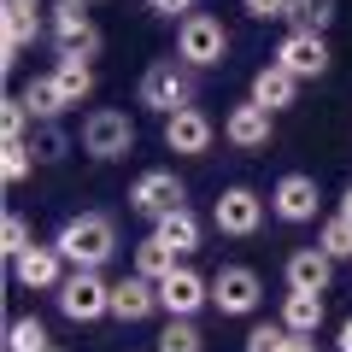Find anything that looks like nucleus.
Wrapping results in <instances>:
<instances>
[{
	"instance_id": "obj_37",
	"label": "nucleus",
	"mask_w": 352,
	"mask_h": 352,
	"mask_svg": "<svg viewBox=\"0 0 352 352\" xmlns=\"http://www.w3.org/2000/svg\"><path fill=\"white\" fill-rule=\"evenodd\" d=\"M335 352H352V317H340V329H335Z\"/></svg>"
},
{
	"instance_id": "obj_10",
	"label": "nucleus",
	"mask_w": 352,
	"mask_h": 352,
	"mask_svg": "<svg viewBox=\"0 0 352 352\" xmlns=\"http://www.w3.org/2000/svg\"><path fill=\"white\" fill-rule=\"evenodd\" d=\"M212 223L223 229V235L247 241V235H258V229H264V200L252 188H223V194H217V206H212Z\"/></svg>"
},
{
	"instance_id": "obj_23",
	"label": "nucleus",
	"mask_w": 352,
	"mask_h": 352,
	"mask_svg": "<svg viewBox=\"0 0 352 352\" xmlns=\"http://www.w3.org/2000/svg\"><path fill=\"white\" fill-rule=\"evenodd\" d=\"M170 270H182L176 264V252L164 247L159 235H147V241H135V276H147V282H164Z\"/></svg>"
},
{
	"instance_id": "obj_26",
	"label": "nucleus",
	"mask_w": 352,
	"mask_h": 352,
	"mask_svg": "<svg viewBox=\"0 0 352 352\" xmlns=\"http://www.w3.org/2000/svg\"><path fill=\"white\" fill-rule=\"evenodd\" d=\"M153 352H206L200 329H194V317H170V323L159 329V346Z\"/></svg>"
},
{
	"instance_id": "obj_27",
	"label": "nucleus",
	"mask_w": 352,
	"mask_h": 352,
	"mask_svg": "<svg viewBox=\"0 0 352 352\" xmlns=\"http://www.w3.org/2000/svg\"><path fill=\"white\" fill-rule=\"evenodd\" d=\"M288 24H294V30H311V36H323V30L335 24V0H294Z\"/></svg>"
},
{
	"instance_id": "obj_2",
	"label": "nucleus",
	"mask_w": 352,
	"mask_h": 352,
	"mask_svg": "<svg viewBox=\"0 0 352 352\" xmlns=\"http://www.w3.org/2000/svg\"><path fill=\"white\" fill-rule=\"evenodd\" d=\"M112 288L118 282H106L100 270H71V276L59 282V317H71V323H100V317H112Z\"/></svg>"
},
{
	"instance_id": "obj_18",
	"label": "nucleus",
	"mask_w": 352,
	"mask_h": 352,
	"mask_svg": "<svg viewBox=\"0 0 352 352\" xmlns=\"http://www.w3.org/2000/svg\"><path fill=\"white\" fill-rule=\"evenodd\" d=\"M153 235H159L164 247L176 252V258H188V252H200V241H206V223L194 217V206H176V212H164L159 223H153Z\"/></svg>"
},
{
	"instance_id": "obj_12",
	"label": "nucleus",
	"mask_w": 352,
	"mask_h": 352,
	"mask_svg": "<svg viewBox=\"0 0 352 352\" xmlns=\"http://www.w3.org/2000/svg\"><path fill=\"white\" fill-rule=\"evenodd\" d=\"M200 305H212V282L200 276V270H170V276L159 282V311L164 317H194Z\"/></svg>"
},
{
	"instance_id": "obj_22",
	"label": "nucleus",
	"mask_w": 352,
	"mask_h": 352,
	"mask_svg": "<svg viewBox=\"0 0 352 352\" xmlns=\"http://www.w3.org/2000/svg\"><path fill=\"white\" fill-rule=\"evenodd\" d=\"M53 82H59V94H65V106H82L88 94H94V65H82V59H53Z\"/></svg>"
},
{
	"instance_id": "obj_1",
	"label": "nucleus",
	"mask_w": 352,
	"mask_h": 352,
	"mask_svg": "<svg viewBox=\"0 0 352 352\" xmlns=\"http://www.w3.org/2000/svg\"><path fill=\"white\" fill-rule=\"evenodd\" d=\"M53 247H59V258L71 270H106V258L118 252V223L106 212H76L59 223Z\"/></svg>"
},
{
	"instance_id": "obj_19",
	"label": "nucleus",
	"mask_w": 352,
	"mask_h": 352,
	"mask_svg": "<svg viewBox=\"0 0 352 352\" xmlns=\"http://www.w3.org/2000/svg\"><path fill=\"white\" fill-rule=\"evenodd\" d=\"M247 100H258L264 112H288V106L300 100V76H288L276 59H270L258 76H252V94H247Z\"/></svg>"
},
{
	"instance_id": "obj_39",
	"label": "nucleus",
	"mask_w": 352,
	"mask_h": 352,
	"mask_svg": "<svg viewBox=\"0 0 352 352\" xmlns=\"http://www.w3.org/2000/svg\"><path fill=\"white\" fill-rule=\"evenodd\" d=\"M0 6H24V12H41V0H0Z\"/></svg>"
},
{
	"instance_id": "obj_3",
	"label": "nucleus",
	"mask_w": 352,
	"mask_h": 352,
	"mask_svg": "<svg viewBox=\"0 0 352 352\" xmlns=\"http://www.w3.org/2000/svg\"><path fill=\"white\" fill-rule=\"evenodd\" d=\"M141 106H153L159 118H176L194 106V71L176 59H159L147 65V76H141Z\"/></svg>"
},
{
	"instance_id": "obj_16",
	"label": "nucleus",
	"mask_w": 352,
	"mask_h": 352,
	"mask_svg": "<svg viewBox=\"0 0 352 352\" xmlns=\"http://www.w3.org/2000/svg\"><path fill=\"white\" fill-rule=\"evenodd\" d=\"M270 129H276V112H264L258 100H241L235 112L223 118V135L235 141L241 153H258V147H270Z\"/></svg>"
},
{
	"instance_id": "obj_33",
	"label": "nucleus",
	"mask_w": 352,
	"mask_h": 352,
	"mask_svg": "<svg viewBox=\"0 0 352 352\" xmlns=\"http://www.w3.org/2000/svg\"><path fill=\"white\" fill-rule=\"evenodd\" d=\"M241 12L258 18V24H276V18H288V12H294V0H241Z\"/></svg>"
},
{
	"instance_id": "obj_29",
	"label": "nucleus",
	"mask_w": 352,
	"mask_h": 352,
	"mask_svg": "<svg viewBox=\"0 0 352 352\" xmlns=\"http://www.w3.org/2000/svg\"><path fill=\"white\" fill-rule=\"evenodd\" d=\"M30 170H36V147H30V141H6V147H0V176H6V182H24Z\"/></svg>"
},
{
	"instance_id": "obj_41",
	"label": "nucleus",
	"mask_w": 352,
	"mask_h": 352,
	"mask_svg": "<svg viewBox=\"0 0 352 352\" xmlns=\"http://www.w3.org/2000/svg\"><path fill=\"white\" fill-rule=\"evenodd\" d=\"M82 6H94V0H82Z\"/></svg>"
},
{
	"instance_id": "obj_17",
	"label": "nucleus",
	"mask_w": 352,
	"mask_h": 352,
	"mask_svg": "<svg viewBox=\"0 0 352 352\" xmlns=\"http://www.w3.org/2000/svg\"><path fill=\"white\" fill-rule=\"evenodd\" d=\"M153 311H159V282H147V276L129 270V276L112 288V317L118 323H147Z\"/></svg>"
},
{
	"instance_id": "obj_11",
	"label": "nucleus",
	"mask_w": 352,
	"mask_h": 352,
	"mask_svg": "<svg viewBox=\"0 0 352 352\" xmlns=\"http://www.w3.org/2000/svg\"><path fill=\"white\" fill-rule=\"evenodd\" d=\"M65 276H71V270H65V258H59L53 241H47V247L36 241L24 258H12V282H18V288H30V294H59Z\"/></svg>"
},
{
	"instance_id": "obj_15",
	"label": "nucleus",
	"mask_w": 352,
	"mask_h": 352,
	"mask_svg": "<svg viewBox=\"0 0 352 352\" xmlns=\"http://www.w3.org/2000/svg\"><path fill=\"white\" fill-rule=\"evenodd\" d=\"M282 276H288L294 294H329V282H335V258H329L323 247H300V252H288Z\"/></svg>"
},
{
	"instance_id": "obj_36",
	"label": "nucleus",
	"mask_w": 352,
	"mask_h": 352,
	"mask_svg": "<svg viewBox=\"0 0 352 352\" xmlns=\"http://www.w3.org/2000/svg\"><path fill=\"white\" fill-rule=\"evenodd\" d=\"M282 352H323V346H317V335H288V346H282Z\"/></svg>"
},
{
	"instance_id": "obj_21",
	"label": "nucleus",
	"mask_w": 352,
	"mask_h": 352,
	"mask_svg": "<svg viewBox=\"0 0 352 352\" xmlns=\"http://www.w3.org/2000/svg\"><path fill=\"white\" fill-rule=\"evenodd\" d=\"M0 30H6V65L18 59L24 47H36L41 41V12H24V6H0Z\"/></svg>"
},
{
	"instance_id": "obj_38",
	"label": "nucleus",
	"mask_w": 352,
	"mask_h": 352,
	"mask_svg": "<svg viewBox=\"0 0 352 352\" xmlns=\"http://www.w3.org/2000/svg\"><path fill=\"white\" fill-rule=\"evenodd\" d=\"M340 217H346V223H352V182H346V188H340Z\"/></svg>"
},
{
	"instance_id": "obj_9",
	"label": "nucleus",
	"mask_w": 352,
	"mask_h": 352,
	"mask_svg": "<svg viewBox=\"0 0 352 352\" xmlns=\"http://www.w3.org/2000/svg\"><path fill=\"white\" fill-rule=\"evenodd\" d=\"M317 206H323V188H317V176H305V170H288L276 188H270V212H276L282 223H311Z\"/></svg>"
},
{
	"instance_id": "obj_6",
	"label": "nucleus",
	"mask_w": 352,
	"mask_h": 352,
	"mask_svg": "<svg viewBox=\"0 0 352 352\" xmlns=\"http://www.w3.org/2000/svg\"><path fill=\"white\" fill-rule=\"evenodd\" d=\"M47 36H53V47H59V59H82L88 65L100 53V30H94V18H88L82 0H59V6H53Z\"/></svg>"
},
{
	"instance_id": "obj_25",
	"label": "nucleus",
	"mask_w": 352,
	"mask_h": 352,
	"mask_svg": "<svg viewBox=\"0 0 352 352\" xmlns=\"http://www.w3.org/2000/svg\"><path fill=\"white\" fill-rule=\"evenodd\" d=\"M24 106H30V118L53 124V118L65 112V94H59V82H53V76H36V82L24 88Z\"/></svg>"
},
{
	"instance_id": "obj_20",
	"label": "nucleus",
	"mask_w": 352,
	"mask_h": 352,
	"mask_svg": "<svg viewBox=\"0 0 352 352\" xmlns=\"http://www.w3.org/2000/svg\"><path fill=\"white\" fill-rule=\"evenodd\" d=\"M323 317H329V300L323 294H282V317L276 323L288 329V335H317V329H323Z\"/></svg>"
},
{
	"instance_id": "obj_13",
	"label": "nucleus",
	"mask_w": 352,
	"mask_h": 352,
	"mask_svg": "<svg viewBox=\"0 0 352 352\" xmlns=\"http://www.w3.org/2000/svg\"><path fill=\"white\" fill-rule=\"evenodd\" d=\"M276 65L288 76H323L329 71V41L323 36H311V30H288V36H282V47H276Z\"/></svg>"
},
{
	"instance_id": "obj_24",
	"label": "nucleus",
	"mask_w": 352,
	"mask_h": 352,
	"mask_svg": "<svg viewBox=\"0 0 352 352\" xmlns=\"http://www.w3.org/2000/svg\"><path fill=\"white\" fill-rule=\"evenodd\" d=\"M47 346H53V335L41 317H12L6 323V352H47Z\"/></svg>"
},
{
	"instance_id": "obj_8",
	"label": "nucleus",
	"mask_w": 352,
	"mask_h": 352,
	"mask_svg": "<svg viewBox=\"0 0 352 352\" xmlns=\"http://www.w3.org/2000/svg\"><path fill=\"white\" fill-rule=\"evenodd\" d=\"M129 206H135L141 217H153V223H159L164 212L188 206V188H182V176H176V170H141L135 188H129Z\"/></svg>"
},
{
	"instance_id": "obj_5",
	"label": "nucleus",
	"mask_w": 352,
	"mask_h": 352,
	"mask_svg": "<svg viewBox=\"0 0 352 352\" xmlns=\"http://www.w3.org/2000/svg\"><path fill=\"white\" fill-rule=\"evenodd\" d=\"M82 153L88 159H124V153H135V124H129V112H118V106H100V112L82 118Z\"/></svg>"
},
{
	"instance_id": "obj_7",
	"label": "nucleus",
	"mask_w": 352,
	"mask_h": 352,
	"mask_svg": "<svg viewBox=\"0 0 352 352\" xmlns=\"http://www.w3.org/2000/svg\"><path fill=\"white\" fill-rule=\"evenodd\" d=\"M258 300H264V282H258V270H247V264H223V270L212 276V305L223 317H252Z\"/></svg>"
},
{
	"instance_id": "obj_35",
	"label": "nucleus",
	"mask_w": 352,
	"mask_h": 352,
	"mask_svg": "<svg viewBox=\"0 0 352 352\" xmlns=\"http://www.w3.org/2000/svg\"><path fill=\"white\" fill-rule=\"evenodd\" d=\"M147 12H159V18H194V0H147Z\"/></svg>"
},
{
	"instance_id": "obj_30",
	"label": "nucleus",
	"mask_w": 352,
	"mask_h": 352,
	"mask_svg": "<svg viewBox=\"0 0 352 352\" xmlns=\"http://www.w3.org/2000/svg\"><path fill=\"white\" fill-rule=\"evenodd\" d=\"M30 247H36V235H30L24 212H6V223H0V252H6V258H24Z\"/></svg>"
},
{
	"instance_id": "obj_40",
	"label": "nucleus",
	"mask_w": 352,
	"mask_h": 352,
	"mask_svg": "<svg viewBox=\"0 0 352 352\" xmlns=\"http://www.w3.org/2000/svg\"><path fill=\"white\" fill-rule=\"evenodd\" d=\"M47 352H65V346H47Z\"/></svg>"
},
{
	"instance_id": "obj_32",
	"label": "nucleus",
	"mask_w": 352,
	"mask_h": 352,
	"mask_svg": "<svg viewBox=\"0 0 352 352\" xmlns=\"http://www.w3.org/2000/svg\"><path fill=\"white\" fill-rule=\"evenodd\" d=\"M0 124H6V141H30V106H24V94H12V100H6Z\"/></svg>"
},
{
	"instance_id": "obj_4",
	"label": "nucleus",
	"mask_w": 352,
	"mask_h": 352,
	"mask_svg": "<svg viewBox=\"0 0 352 352\" xmlns=\"http://www.w3.org/2000/svg\"><path fill=\"white\" fill-rule=\"evenodd\" d=\"M176 59L188 71H206V65H223L229 59V30L217 24L212 12H194L176 24Z\"/></svg>"
},
{
	"instance_id": "obj_34",
	"label": "nucleus",
	"mask_w": 352,
	"mask_h": 352,
	"mask_svg": "<svg viewBox=\"0 0 352 352\" xmlns=\"http://www.w3.org/2000/svg\"><path fill=\"white\" fill-rule=\"evenodd\" d=\"M30 147H36V159H59V153H65V135H59V129H41V135H30Z\"/></svg>"
},
{
	"instance_id": "obj_28",
	"label": "nucleus",
	"mask_w": 352,
	"mask_h": 352,
	"mask_svg": "<svg viewBox=\"0 0 352 352\" xmlns=\"http://www.w3.org/2000/svg\"><path fill=\"white\" fill-rule=\"evenodd\" d=\"M317 247H323V252H329L335 264H340V258H352V223H346V217L335 212V217H329L323 229H317Z\"/></svg>"
},
{
	"instance_id": "obj_14",
	"label": "nucleus",
	"mask_w": 352,
	"mask_h": 352,
	"mask_svg": "<svg viewBox=\"0 0 352 352\" xmlns=\"http://www.w3.org/2000/svg\"><path fill=\"white\" fill-rule=\"evenodd\" d=\"M212 141H217V124L200 112V106H188V112L164 118V147H170V153H188V159H200V153H212Z\"/></svg>"
},
{
	"instance_id": "obj_31",
	"label": "nucleus",
	"mask_w": 352,
	"mask_h": 352,
	"mask_svg": "<svg viewBox=\"0 0 352 352\" xmlns=\"http://www.w3.org/2000/svg\"><path fill=\"white\" fill-rule=\"evenodd\" d=\"M288 346V329L282 323H252L247 329V352H282Z\"/></svg>"
}]
</instances>
